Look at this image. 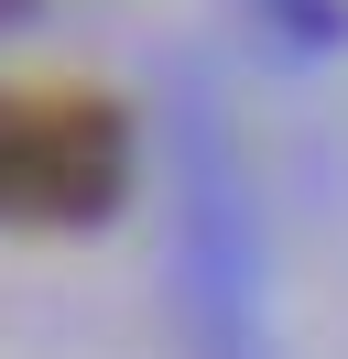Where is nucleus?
Segmentation results:
<instances>
[{
    "label": "nucleus",
    "mask_w": 348,
    "mask_h": 359,
    "mask_svg": "<svg viewBox=\"0 0 348 359\" xmlns=\"http://www.w3.org/2000/svg\"><path fill=\"white\" fill-rule=\"evenodd\" d=\"M130 131L87 88H0V218L11 229H76L120 207Z\"/></svg>",
    "instance_id": "1"
}]
</instances>
